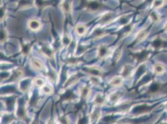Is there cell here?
Returning <instances> with one entry per match:
<instances>
[{"label":"cell","instance_id":"1","mask_svg":"<svg viewBox=\"0 0 167 124\" xmlns=\"http://www.w3.org/2000/svg\"><path fill=\"white\" fill-rule=\"evenodd\" d=\"M28 26H29L30 29L32 31H38L41 28V23L37 20L32 19L29 22Z\"/></svg>","mask_w":167,"mask_h":124},{"label":"cell","instance_id":"2","mask_svg":"<svg viewBox=\"0 0 167 124\" xmlns=\"http://www.w3.org/2000/svg\"><path fill=\"white\" fill-rule=\"evenodd\" d=\"M31 66H33L34 69L37 70H42V67H43V64L42 62L38 59H31Z\"/></svg>","mask_w":167,"mask_h":124},{"label":"cell","instance_id":"3","mask_svg":"<svg viewBox=\"0 0 167 124\" xmlns=\"http://www.w3.org/2000/svg\"><path fill=\"white\" fill-rule=\"evenodd\" d=\"M87 6V8L91 11H97L101 8V4L96 1H94L89 3Z\"/></svg>","mask_w":167,"mask_h":124},{"label":"cell","instance_id":"4","mask_svg":"<svg viewBox=\"0 0 167 124\" xmlns=\"http://www.w3.org/2000/svg\"><path fill=\"white\" fill-rule=\"evenodd\" d=\"M154 70H155V71L157 74L160 75V74H162L164 73V71L165 70V66L161 63H157L155 65Z\"/></svg>","mask_w":167,"mask_h":124},{"label":"cell","instance_id":"5","mask_svg":"<svg viewBox=\"0 0 167 124\" xmlns=\"http://www.w3.org/2000/svg\"><path fill=\"white\" fill-rule=\"evenodd\" d=\"M123 82V79L121 77H115L114 78L112 79V80L111 81L110 85L112 86H119L120 85H121V84Z\"/></svg>","mask_w":167,"mask_h":124},{"label":"cell","instance_id":"6","mask_svg":"<svg viewBox=\"0 0 167 124\" xmlns=\"http://www.w3.org/2000/svg\"><path fill=\"white\" fill-rule=\"evenodd\" d=\"M152 45L155 48V49H160L161 47H163L164 45V42L162 39H155Z\"/></svg>","mask_w":167,"mask_h":124},{"label":"cell","instance_id":"7","mask_svg":"<svg viewBox=\"0 0 167 124\" xmlns=\"http://www.w3.org/2000/svg\"><path fill=\"white\" fill-rule=\"evenodd\" d=\"M75 31H76L77 34H79V35H83L86 32V28L84 26L79 25V26H76Z\"/></svg>","mask_w":167,"mask_h":124},{"label":"cell","instance_id":"8","mask_svg":"<svg viewBox=\"0 0 167 124\" xmlns=\"http://www.w3.org/2000/svg\"><path fill=\"white\" fill-rule=\"evenodd\" d=\"M87 73L93 75L94 76H98L100 74V71L97 69V68H91L87 70Z\"/></svg>","mask_w":167,"mask_h":124},{"label":"cell","instance_id":"9","mask_svg":"<svg viewBox=\"0 0 167 124\" xmlns=\"http://www.w3.org/2000/svg\"><path fill=\"white\" fill-rule=\"evenodd\" d=\"M107 53H108V50L106 47H101L99 50V55L100 58L104 57L107 54Z\"/></svg>","mask_w":167,"mask_h":124},{"label":"cell","instance_id":"10","mask_svg":"<svg viewBox=\"0 0 167 124\" xmlns=\"http://www.w3.org/2000/svg\"><path fill=\"white\" fill-rule=\"evenodd\" d=\"M104 102V99L103 97L100 95L98 94L95 99V103L97 105H102Z\"/></svg>","mask_w":167,"mask_h":124},{"label":"cell","instance_id":"11","mask_svg":"<svg viewBox=\"0 0 167 124\" xmlns=\"http://www.w3.org/2000/svg\"><path fill=\"white\" fill-rule=\"evenodd\" d=\"M63 8L64 9V11L66 12V13H69L71 10V5H70V3L69 2H65L63 4Z\"/></svg>","mask_w":167,"mask_h":124},{"label":"cell","instance_id":"12","mask_svg":"<svg viewBox=\"0 0 167 124\" xmlns=\"http://www.w3.org/2000/svg\"><path fill=\"white\" fill-rule=\"evenodd\" d=\"M35 84L36 86H37L39 87H42L44 85V81L42 78H37L35 80Z\"/></svg>","mask_w":167,"mask_h":124},{"label":"cell","instance_id":"13","mask_svg":"<svg viewBox=\"0 0 167 124\" xmlns=\"http://www.w3.org/2000/svg\"><path fill=\"white\" fill-rule=\"evenodd\" d=\"M43 92L46 94H50L53 92V89L51 86H44L42 88Z\"/></svg>","mask_w":167,"mask_h":124},{"label":"cell","instance_id":"14","mask_svg":"<svg viewBox=\"0 0 167 124\" xmlns=\"http://www.w3.org/2000/svg\"><path fill=\"white\" fill-rule=\"evenodd\" d=\"M150 17H151V19L155 22L158 21L159 20V19H160L158 14L156 13L155 12H152L151 13V14H150Z\"/></svg>","mask_w":167,"mask_h":124},{"label":"cell","instance_id":"15","mask_svg":"<svg viewBox=\"0 0 167 124\" xmlns=\"http://www.w3.org/2000/svg\"><path fill=\"white\" fill-rule=\"evenodd\" d=\"M89 88H85L82 91V93H81V95L82 96L83 98H86L89 94Z\"/></svg>","mask_w":167,"mask_h":124},{"label":"cell","instance_id":"16","mask_svg":"<svg viewBox=\"0 0 167 124\" xmlns=\"http://www.w3.org/2000/svg\"><path fill=\"white\" fill-rule=\"evenodd\" d=\"M164 1H154L153 4V6L154 8H160L161 6H163L164 4Z\"/></svg>","mask_w":167,"mask_h":124},{"label":"cell","instance_id":"17","mask_svg":"<svg viewBox=\"0 0 167 124\" xmlns=\"http://www.w3.org/2000/svg\"><path fill=\"white\" fill-rule=\"evenodd\" d=\"M42 52L43 54H44L47 57H50V56L52 55L51 51L49 49H47V48H43V49H42Z\"/></svg>","mask_w":167,"mask_h":124},{"label":"cell","instance_id":"18","mask_svg":"<svg viewBox=\"0 0 167 124\" xmlns=\"http://www.w3.org/2000/svg\"><path fill=\"white\" fill-rule=\"evenodd\" d=\"M119 97H120V96L118 94H114L110 96V100L113 101H117L119 99Z\"/></svg>","mask_w":167,"mask_h":124},{"label":"cell","instance_id":"19","mask_svg":"<svg viewBox=\"0 0 167 124\" xmlns=\"http://www.w3.org/2000/svg\"><path fill=\"white\" fill-rule=\"evenodd\" d=\"M6 37V34L3 30L1 31V41L3 42Z\"/></svg>","mask_w":167,"mask_h":124},{"label":"cell","instance_id":"20","mask_svg":"<svg viewBox=\"0 0 167 124\" xmlns=\"http://www.w3.org/2000/svg\"><path fill=\"white\" fill-rule=\"evenodd\" d=\"M111 14H107V15H105L103 17V18H102V21H103V22H105V21H107L109 19H110V18H111Z\"/></svg>","mask_w":167,"mask_h":124},{"label":"cell","instance_id":"21","mask_svg":"<svg viewBox=\"0 0 167 124\" xmlns=\"http://www.w3.org/2000/svg\"><path fill=\"white\" fill-rule=\"evenodd\" d=\"M130 68H128L127 66H126V67H125V68H124V70L123 71V74L124 75H127V73H129V71H130Z\"/></svg>","mask_w":167,"mask_h":124},{"label":"cell","instance_id":"22","mask_svg":"<svg viewBox=\"0 0 167 124\" xmlns=\"http://www.w3.org/2000/svg\"><path fill=\"white\" fill-rule=\"evenodd\" d=\"M165 29L167 31V23L166 24V26H165Z\"/></svg>","mask_w":167,"mask_h":124}]
</instances>
